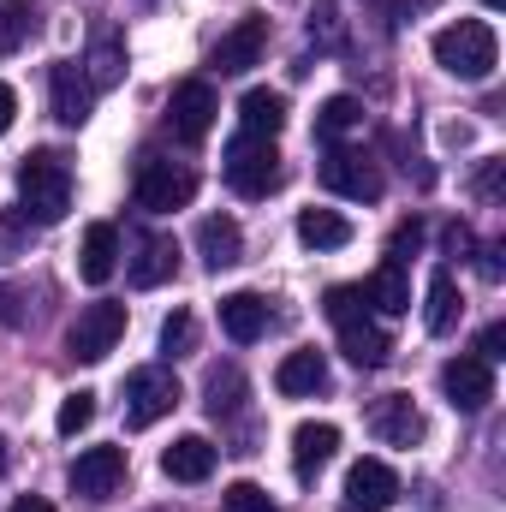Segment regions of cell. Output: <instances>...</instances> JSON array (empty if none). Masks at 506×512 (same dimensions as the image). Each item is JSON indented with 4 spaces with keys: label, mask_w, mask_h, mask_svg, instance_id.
<instances>
[{
    "label": "cell",
    "mask_w": 506,
    "mask_h": 512,
    "mask_svg": "<svg viewBox=\"0 0 506 512\" xmlns=\"http://www.w3.org/2000/svg\"><path fill=\"white\" fill-rule=\"evenodd\" d=\"M215 441L209 435H179L167 453H161V471L173 477V483H209L215 477Z\"/></svg>",
    "instance_id": "obj_14"
},
{
    "label": "cell",
    "mask_w": 506,
    "mask_h": 512,
    "mask_svg": "<svg viewBox=\"0 0 506 512\" xmlns=\"http://www.w3.org/2000/svg\"><path fill=\"white\" fill-rule=\"evenodd\" d=\"M227 185L239 191V197H268L274 185H280V155H274V137H251V131H239L233 143H227Z\"/></svg>",
    "instance_id": "obj_3"
},
{
    "label": "cell",
    "mask_w": 506,
    "mask_h": 512,
    "mask_svg": "<svg viewBox=\"0 0 506 512\" xmlns=\"http://www.w3.org/2000/svg\"><path fill=\"white\" fill-rule=\"evenodd\" d=\"M477 358H483V364H501V358H506V322H489V328H483Z\"/></svg>",
    "instance_id": "obj_37"
},
{
    "label": "cell",
    "mask_w": 506,
    "mask_h": 512,
    "mask_svg": "<svg viewBox=\"0 0 506 512\" xmlns=\"http://www.w3.org/2000/svg\"><path fill=\"white\" fill-rule=\"evenodd\" d=\"M340 352H346L358 370H381L387 352H393V340L381 334L370 316H352V322H340Z\"/></svg>",
    "instance_id": "obj_22"
},
{
    "label": "cell",
    "mask_w": 506,
    "mask_h": 512,
    "mask_svg": "<svg viewBox=\"0 0 506 512\" xmlns=\"http://www.w3.org/2000/svg\"><path fill=\"white\" fill-rule=\"evenodd\" d=\"M417 251H423V221H399V227H393V239H387V262H399V268H405Z\"/></svg>",
    "instance_id": "obj_35"
},
{
    "label": "cell",
    "mask_w": 506,
    "mask_h": 512,
    "mask_svg": "<svg viewBox=\"0 0 506 512\" xmlns=\"http://www.w3.org/2000/svg\"><path fill=\"white\" fill-rule=\"evenodd\" d=\"M501 191V161H489L483 173H477V197H495Z\"/></svg>",
    "instance_id": "obj_39"
},
{
    "label": "cell",
    "mask_w": 506,
    "mask_h": 512,
    "mask_svg": "<svg viewBox=\"0 0 506 512\" xmlns=\"http://www.w3.org/2000/svg\"><path fill=\"white\" fill-rule=\"evenodd\" d=\"M239 126L251 131V137H274V131L286 126V96L280 90H245L239 96Z\"/></svg>",
    "instance_id": "obj_26"
},
{
    "label": "cell",
    "mask_w": 506,
    "mask_h": 512,
    "mask_svg": "<svg viewBox=\"0 0 506 512\" xmlns=\"http://www.w3.org/2000/svg\"><path fill=\"white\" fill-rule=\"evenodd\" d=\"M221 512H280V507H274V495H268L262 483H233V489L221 495Z\"/></svg>",
    "instance_id": "obj_34"
},
{
    "label": "cell",
    "mask_w": 506,
    "mask_h": 512,
    "mask_svg": "<svg viewBox=\"0 0 506 512\" xmlns=\"http://www.w3.org/2000/svg\"><path fill=\"white\" fill-rule=\"evenodd\" d=\"M120 72H126V54H120V36H114V30L102 24V30H96V48H90V72H84V78H90L96 90H108V84H114Z\"/></svg>",
    "instance_id": "obj_28"
},
{
    "label": "cell",
    "mask_w": 506,
    "mask_h": 512,
    "mask_svg": "<svg viewBox=\"0 0 506 512\" xmlns=\"http://www.w3.org/2000/svg\"><path fill=\"white\" fill-rule=\"evenodd\" d=\"M191 197H197V173H191V167H173V161H155V155L137 161V209L173 215V209H185Z\"/></svg>",
    "instance_id": "obj_4"
},
{
    "label": "cell",
    "mask_w": 506,
    "mask_h": 512,
    "mask_svg": "<svg viewBox=\"0 0 506 512\" xmlns=\"http://www.w3.org/2000/svg\"><path fill=\"white\" fill-rule=\"evenodd\" d=\"M36 30V0H0V54H18Z\"/></svg>",
    "instance_id": "obj_29"
},
{
    "label": "cell",
    "mask_w": 506,
    "mask_h": 512,
    "mask_svg": "<svg viewBox=\"0 0 506 512\" xmlns=\"http://www.w3.org/2000/svg\"><path fill=\"white\" fill-rule=\"evenodd\" d=\"M191 346H197V316H191V310H173V316L161 322V352L179 358V352H191Z\"/></svg>",
    "instance_id": "obj_33"
},
{
    "label": "cell",
    "mask_w": 506,
    "mask_h": 512,
    "mask_svg": "<svg viewBox=\"0 0 506 512\" xmlns=\"http://www.w3.org/2000/svg\"><path fill=\"white\" fill-rule=\"evenodd\" d=\"M173 405H179V376H173V370L149 364V370H131V376H126V423H131V429L161 423Z\"/></svg>",
    "instance_id": "obj_7"
},
{
    "label": "cell",
    "mask_w": 506,
    "mask_h": 512,
    "mask_svg": "<svg viewBox=\"0 0 506 512\" xmlns=\"http://www.w3.org/2000/svg\"><path fill=\"white\" fill-rule=\"evenodd\" d=\"M197 251H203V262L221 274V268H233L239 256H245V233H239V221L233 215H209L203 227H197Z\"/></svg>",
    "instance_id": "obj_21"
},
{
    "label": "cell",
    "mask_w": 506,
    "mask_h": 512,
    "mask_svg": "<svg viewBox=\"0 0 506 512\" xmlns=\"http://www.w3.org/2000/svg\"><path fill=\"white\" fill-rule=\"evenodd\" d=\"M441 393H447V405H453V411H465V417L489 411V399H495V364H483L477 352H471V358L441 364Z\"/></svg>",
    "instance_id": "obj_9"
},
{
    "label": "cell",
    "mask_w": 506,
    "mask_h": 512,
    "mask_svg": "<svg viewBox=\"0 0 506 512\" xmlns=\"http://www.w3.org/2000/svg\"><path fill=\"white\" fill-rule=\"evenodd\" d=\"M435 66L465 78V84H483L495 66H501V42L483 18H459L447 30H435Z\"/></svg>",
    "instance_id": "obj_2"
},
{
    "label": "cell",
    "mask_w": 506,
    "mask_h": 512,
    "mask_svg": "<svg viewBox=\"0 0 506 512\" xmlns=\"http://www.w3.org/2000/svg\"><path fill=\"white\" fill-rule=\"evenodd\" d=\"M0 322L18 328V292H12V286H0Z\"/></svg>",
    "instance_id": "obj_41"
},
{
    "label": "cell",
    "mask_w": 506,
    "mask_h": 512,
    "mask_svg": "<svg viewBox=\"0 0 506 512\" xmlns=\"http://www.w3.org/2000/svg\"><path fill=\"white\" fill-rule=\"evenodd\" d=\"M262 48H268V24H262V18H239V24L215 42L209 66H215L221 78H245L256 60H262Z\"/></svg>",
    "instance_id": "obj_12"
},
{
    "label": "cell",
    "mask_w": 506,
    "mask_h": 512,
    "mask_svg": "<svg viewBox=\"0 0 506 512\" xmlns=\"http://www.w3.org/2000/svg\"><path fill=\"white\" fill-rule=\"evenodd\" d=\"M215 114H221V96L203 84V78H185L179 90H173V102H167V126L179 143H203L209 131H215Z\"/></svg>",
    "instance_id": "obj_8"
},
{
    "label": "cell",
    "mask_w": 506,
    "mask_h": 512,
    "mask_svg": "<svg viewBox=\"0 0 506 512\" xmlns=\"http://www.w3.org/2000/svg\"><path fill=\"white\" fill-rule=\"evenodd\" d=\"M114 268H120V227H114V221H96V227L84 233L78 274H84V286H108V280H114Z\"/></svg>",
    "instance_id": "obj_15"
},
{
    "label": "cell",
    "mask_w": 506,
    "mask_h": 512,
    "mask_svg": "<svg viewBox=\"0 0 506 512\" xmlns=\"http://www.w3.org/2000/svg\"><path fill=\"white\" fill-rule=\"evenodd\" d=\"M18 197H24V221H36V227L66 221V209H72V161H66L60 149L24 155V167H18Z\"/></svg>",
    "instance_id": "obj_1"
},
{
    "label": "cell",
    "mask_w": 506,
    "mask_h": 512,
    "mask_svg": "<svg viewBox=\"0 0 506 512\" xmlns=\"http://www.w3.org/2000/svg\"><path fill=\"white\" fill-rule=\"evenodd\" d=\"M221 328H227L233 346L262 340V334H268V298H262V292H227V298H221Z\"/></svg>",
    "instance_id": "obj_17"
},
{
    "label": "cell",
    "mask_w": 506,
    "mask_h": 512,
    "mask_svg": "<svg viewBox=\"0 0 506 512\" xmlns=\"http://www.w3.org/2000/svg\"><path fill=\"white\" fill-rule=\"evenodd\" d=\"M0 477H6V441H0Z\"/></svg>",
    "instance_id": "obj_43"
},
{
    "label": "cell",
    "mask_w": 506,
    "mask_h": 512,
    "mask_svg": "<svg viewBox=\"0 0 506 512\" xmlns=\"http://www.w3.org/2000/svg\"><path fill=\"white\" fill-rule=\"evenodd\" d=\"M459 310H465V298H459L453 274H447V268H435V274H429V304H423V328H429V334H453Z\"/></svg>",
    "instance_id": "obj_25"
},
{
    "label": "cell",
    "mask_w": 506,
    "mask_h": 512,
    "mask_svg": "<svg viewBox=\"0 0 506 512\" xmlns=\"http://www.w3.org/2000/svg\"><path fill=\"white\" fill-rule=\"evenodd\" d=\"M12 120H18V90H12V84H0V137L12 131Z\"/></svg>",
    "instance_id": "obj_38"
},
{
    "label": "cell",
    "mask_w": 506,
    "mask_h": 512,
    "mask_svg": "<svg viewBox=\"0 0 506 512\" xmlns=\"http://www.w3.org/2000/svg\"><path fill=\"white\" fill-rule=\"evenodd\" d=\"M393 501H399V477L387 459H358L346 471V507L352 512H387Z\"/></svg>",
    "instance_id": "obj_13"
},
{
    "label": "cell",
    "mask_w": 506,
    "mask_h": 512,
    "mask_svg": "<svg viewBox=\"0 0 506 512\" xmlns=\"http://www.w3.org/2000/svg\"><path fill=\"white\" fill-rule=\"evenodd\" d=\"M322 310H328V322L340 328V322H352V316H364V292H358V286H334Z\"/></svg>",
    "instance_id": "obj_36"
},
{
    "label": "cell",
    "mask_w": 506,
    "mask_h": 512,
    "mask_svg": "<svg viewBox=\"0 0 506 512\" xmlns=\"http://www.w3.org/2000/svg\"><path fill=\"white\" fill-rule=\"evenodd\" d=\"M370 429H376V441H387V447H411L423 435V417H417V405L405 393H387V399L370 405Z\"/></svg>",
    "instance_id": "obj_16"
},
{
    "label": "cell",
    "mask_w": 506,
    "mask_h": 512,
    "mask_svg": "<svg viewBox=\"0 0 506 512\" xmlns=\"http://www.w3.org/2000/svg\"><path fill=\"white\" fill-rule=\"evenodd\" d=\"M316 179L334 197H346V203H381V173L364 149H328L322 167H316Z\"/></svg>",
    "instance_id": "obj_6"
},
{
    "label": "cell",
    "mask_w": 506,
    "mask_h": 512,
    "mask_svg": "<svg viewBox=\"0 0 506 512\" xmlns=\"http://www.w3.org/2000/svg\"><path fill=\"white\" fill-rule=\"evenodd\" d=\"M120 334H126V304H114V298H96V304H84V310H78V322H72L66 346H72V358H84V364H102V358L120 346Z\"/></svg>",
    "instance_id": "obj_5"
},
{
    "label": "cell",
    "mask_w": 506,
    "mask_h": 512,
    "mask_svg": "<svg viewBox=\"0 0 506 512\" xmlns=\"http://www.w3.org/2000/svg\"><path fill=\"white\" fill-rule=\"evenodd\" d=\"M358 292H364V304H376L381 316H405L411 310V286H405V268L399 262H381Z\"/></svg>",
    "instance_id": "obj_24"
},
{
    "label": "cell",
    "mask_w": 506,
    "mask_h": 512,
    "mask_svg": "<svg viewBox=\"0 0 506 512\" xmlns=\"http://www.w3.org/2000/svg\"><path fill=\"white\" fill-rule=\"evenodd\" d=\"M274 387H280L286 399L322 393V387H328V358H322L316 346H298V352H286V358H280V370H274Z\"/></svg>",
    "instance_id": "obj_18"
},
{
    "label": "cell",
    "mask_w": 506,
    "mask_h": 512,
    "mask_svg": "<svg viewBox=\"0 0 506 512\" xmlns=\"http://www.w3.org/2000/svg\"><path fill=\"white\" fill-rule=\"evenodd\" d=\"M483 6H489V12H495V6H501V0H483Z\"/></svg>",
    "instance_id": "obj_44"
},
{
    "label": "cell",
    "mask_w": 506,
    "mask_h": 512,
    "mask_svg": "<svg viewBox=\"0 0 506 512\" xmlns=\"http://www.w3.org/2000/svg\"><path fill=\"white\" fill-rule=\"evenodd\" d=\"M48 96H54V120H60V126H84L90 108H96V84L84 78L78 60H54V72H48Z\"/></svg>",
    "instance_id": "obj_11"
},
{
    "label": "cell",
    "mask_w": 506,
    "mask_h": 512,
    "mask_svg": "<svg viewBox=\"0 0 506 512\" xmlns=\"http://www.w3.org/2000/svg\"><path fill=\"white\" fill-rule=\"evenodd\" d=\"M364 126V102L358 96H328L322 108H316V137L328 143V137H346V131Z\"/></svg>",
    "instance_id": "obj_27"
},
{
    "label": "cell",
    "mask_w": 506,
    "mask_h": 512,
    "mask_svg": "<svg viewBox=\"0 0 506 512\" xmlns=\"http://www.w3.org/2000/svg\"><path fill=\"white\" fill-rule=\"evenodd\" d=\"M12 512H54V501H42V495H18Z\"/></svg>",
    "instance_id": "obj_42"
},
{
    "label": "cell",
    "mask_w": 506,
    "mask_h": 512,
    "mask_svg": "<svg viewBox=\"0 0 506 512\" xmlns=\"http://www.w3.org/2000/svg\"><path fill=\"white\" fill-rule=\"evenodd\" d=\"M471 245H477V239H471V227H459V221H453V227H447V251H453V256H465Z\"/></svg>",
    "instance_id": "obj_40"
},
{
    "label": "cell",
    "mask_w": 506,
    "mask_h": 512,
    "mask_svg": "<svg viewBox=\"0 0 506 512\" xmlns=\"http://www.w3.org/2000/svg\"><path fill=\"white\" fill-rule=\"evenodd\" d=\"M334 453H340V429L334 423H298L292 429V465H298V477H316Z\"/></svg>",
    "instance_id": "obj_20"
},
{
    "label": "cell",
    "mask_w": 506,
    "mask_h": 512,
    "mask_svg": "<svg viewBox=\"0 0 506 512\" xmlns=\"http://www.w3.org/2000/svg\"><path fill=\"white\" fill-rule=\"evenodd\" d=\"M173 268H179V245H173V239H161V233L137 239V256L126 262V274H131V286H137V292H149V286L173 280Z\"/></svg>",
    "instance_id": "obj_19"
},
{
    "label": "cell",
    "mask_w": 506,
    "mask_h": 512,
    "mask_svg": "<svg viewBox=\"0 0 506 512\" xmlns=\"http://www.w3.org/2000/svg\"><path fill=\"white\" fill-rule=\"evenodd\" d=\"M90 423H96V393H90V387L66 393V399H60V417H54V429H60V435H78V429H90Z\"/></svg>",
    "instance_id": "obj_32"
},
{
    "label": "cell",
    "mask_w": 506,
    "mask_h": 512,
    "mask_svg": "<svg viewBox=\"0 0 506 512\" xmlns=\"http://www.w3.org/2000/svg\"><path fill=\"white\" fill-rule=\"evenodd\" d=\"M126 483V447H84L72 459V489L84 501H108Z\"/></svg>",
    "instance_id": "obj_10"
},
{
    "label": "cell",
    "mask_w": 506,
    "mask_h": 512,
    "mask_svg": "<svg viewBox=\"0 0 506 512\" xmlns=\"http://www.w3.org/2000/svg\"><path fill=\"white\" fill-rule=\"evenodd\" d=\"M310 42H316V48H340V42H346V18H340L334 0H316V6H310Z\"/></svg>",
    "instance_id": "obj_31"
},
{
    "label": "cell",
    "mask_w": 506,
    "mask_h": 512,
    "mask_svg": "<svg viewBox=\"0 0 506 512\" xmlns=\"http://www.w3.org/2000/svg\"><path fill=\"white\" fill-rule=\"evenodd\" d=\"M298 239L310 251H346L352 245V221L340 209H298Z\"/></svg>",
    "instance_id": "obj_23"
},
{
    "label": "cell",
    "mask_w": 506,
    "mask_h": 512,
    "mask_svg": "<svg viewBox=\"0 0 506 512\" xmlns=\"http://www.w3.org/2000/svg\"><path fill=\"white\" fill-rule=\"evenodd\" d=\"M203 405H209V417H233L239 411V399H245V376L227 364V370H209V382H203Z\"/></svg>",
    "instance_id": "obj_30"
}]
</instances>
